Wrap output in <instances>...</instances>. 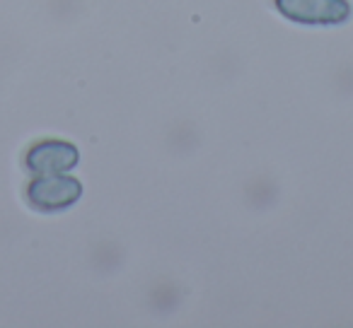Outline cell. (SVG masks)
<instances>
[{
    "mask_svg": "<svg viewBox=\"0 0 353 328\" xmlns=\"http://www.w3.org/2000/svg\"><path fill=\"white\" fill-rule=\"evenodd\" d=\"M285 20L303 27H336L351 17L348 0H276Z\"/></svg>",
    "mask_w": 353,
    "mask_h": 328,
    "instance_id": "1",
    "label": "cell"
},
{
    "mask_svg": "<svg viewBox=\"0 0 353 328\" xmlns=\"http://www.w3.org/2000/svg\"><path fill=\"white\" fill-rule=\"evenodd\" d=\"M80 152L73 142L65 140H39L27 150L25 167L34 177H49V174H68L78 167Z\"/></svg>",
    "mask_w": 353,
    "mask_h": 328,
    "instance_id": "3",
    "label": "cell"
},
{
    "mask_svg": "<svg viewBox=\"0 0 353 328\" xmlns=\"http://www.w3.org/2000/svg\"><path fill=\"white\" fill-rule=\"evenodd\" d=\"M83 196V184L68 174L34 177L27 186V201L39 212H59Z\"/></svg>",
    "mask_w": 353,
    "mask_h": 328,
    "instance_id": "2",
    "label": "cell"
}]
</instances>
